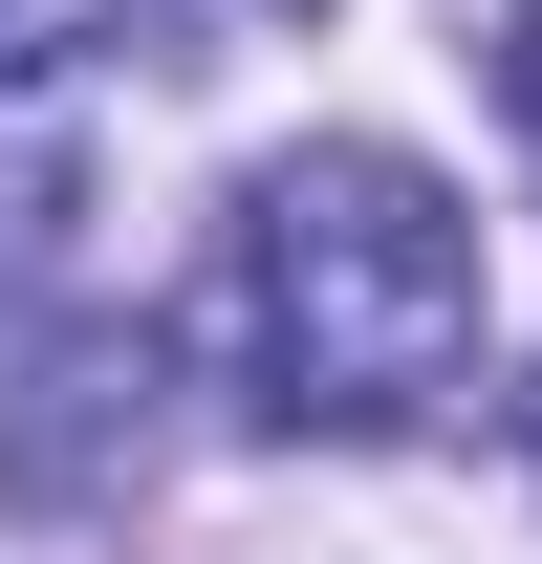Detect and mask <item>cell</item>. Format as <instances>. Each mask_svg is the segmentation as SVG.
<instances>
[{
    "label": "cell",
    "mask_w": 542,
    "mask_h": 564,
    "mask_svg": "<svg viewBox=\"0 0 542 564\" xmlns=\"http://www.w3.org/2000/svg\"><path fill=\"white\" fill-rule=\"evenodd\" d=\"M239 391L282 434H412L477 369V217L434 152L391 131H304L239 174V261H217Z\"/></svg>",
    "instance_id": "6da1fadb"
},
{
    "label": "cell",
    "mask_w": 542,
    "mask_h": 564,
    "mask_svg": "<svg viewBox=\"0 0 542 564\" xmlns=\"http://www.w3.org/2000/svg\"><path fill=\"white\" fill-rule=\"evenodd\" d=\"M66 196H87V131L44 109V87H0V261H44V239H66Z\"/></svg>",
    "instance_id": "7a4b0ae2"
},
{
    "label": "cell",
    "mask_w": 542,
    "mask_h": 564,
    "mask_svg": "<svg viewBox=\"0 0 542 564\" xmlns=\"http://www.w3.org/2000/svg\"><path fill=\"white\" fill-rule=\"evenodd\" d=\"M521 434H542V391H521Z\"/></svg>",
    "instance_id": "3957f363"
}]
</instances>
